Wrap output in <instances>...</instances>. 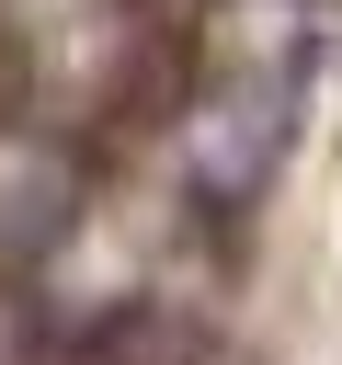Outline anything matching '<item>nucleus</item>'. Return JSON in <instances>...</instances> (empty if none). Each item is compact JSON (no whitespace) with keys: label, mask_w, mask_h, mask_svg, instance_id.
Wrapping results in <instances>:
<instances>
[{"label":"nucleus","mask_w":342,"mask_h":365,"mask_svg":"<svg viewBox=\"0 0 342 365\" xmlns=\"http://www.w3.org/2000/svg\"><path fill=\"white\" fill-rule=\"evenodd\" d=\"M68 194H80L68 148H46V125H11V114H0V262H34V251H57V228H68Z\"/></svg>","instance_id":"obj_1"}]
</instances>
